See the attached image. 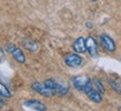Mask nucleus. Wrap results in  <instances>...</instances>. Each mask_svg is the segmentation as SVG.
Masks as SVG:
<instances>
[{
	"mask_svg": "<svg viewBox=\"0 0 121 111\" xmlns=\"http://www.w3.org/2000/svg\"><path fill=\"white\" fill-rule=\"evenodd\" d=\"M72 83H73L74 88L79 90V91H83L84 93L88 91L89 89L92 88V82L91 79L87 76H78L72 79Z\"/></svg>",
	"mask_w": 121,
	"mask_h": 111,
	"instance_id": "obj_1",
	"label": "nucleus"
},
{
	"mask_svg": "<svg viewBox=\"0 0 121 111\" xmlns=\"http://www.w3.org/2000/svg\"><path fill=\"white\" fill-rule=\"evenodd\" d=\"M6 49H7V51L10 53L12 57H13V59L16 61H18L19 63H25L26 61V57L23 55V52L21 51V49L15 46L13 43H8L6 46Z\"/></svg>",
	"mask_w": 121,
	"mask_h": 111,
	"instance_id": "obj_2",
	"label": "nucleus"
},
{
	"mask_svg": "<svg viewBox=\"0 0 121 111\" xmlns=\"http://www.w3.org/2000/svg\"><path fill=\"white\" fill-rule=\"evenodd\" d=\"M32 89L36 91V92L40 93L41 96L43 97H53L55 94H57V93L52 90V89H50L48 85H46V83L44 82H33L32 83Z\"/></svg>",
	"mask_w": 121,
	"mask_h": 111,
	"instance_id": "obj_3",
	"label": "nucleus"
},
{
	"mask_svg": "<svg viewBox=\"0 0 121 111\" xmlns=\"http://www.w3.org/2000/svg\"><path fill=\"white\" fill-rule=\"evenodd\" d=\"M65 62L68 67L71 68H77L82 64V58L77 53H69L65 57Z\"/></svg>",
	"mask_w": 121,
	"mask_h": 111,
	"instance_id": "obj_4",
	"label": "nucleus"
},
{
	"mask_svg": "<svg viewBox=\"0 0 121 111\" xmlns=\"http://www.w3.org/2000/svg\"><path fill=\"white\" fill-rule=\"evenodd\" d=\"M100 43L103 47L104 50L108 52H113L116 50V43L112 40V38H110L108 34H101L100 36Z\"/></svg>",
	"mask_w": 121,
	"mask_h": 111,
	"instance_id": "obj_5",
	"label": "nucleus"
},
{
	"mask_svg": "<svg viewBox=\"0 0 121 111\" xmlns=\"http://www.w3.org/2000/svg\"><path fill=\"white\" fill-rule=\"evenodd\" d=\"M86 47H87V51L91 57L93 58L98 57V47H97V41L95 40V38L89 36L86 39Z\"/></svg>",
	"mask_w": 121,
	"mask_h": 111,
	"instance_id": "obj_6",
	"label": "nucleus"
},
{
	"mask_svg": "<svg viewBox=\"0 0 121 111\" xmlns=\"http://www.w3.org/2000/svg\"><path fill=\"white\" fill-rule=\"evenodd\" d=\"M23 106H25L26 108H29V109H31V110H36V111L47 110L46 106H44L42 102L37 101V100H28V101H26V102L23 103Z\"/></svg>",
	"mask_w": 121,
	"mask_h": 111,
	"instance_id": "obj_7",
	"label": "nucleus"
},
{
	"mask_svg": "<svg viewBox=\"0 0 121 111\" xmlns=\"http://www.w3.org/2000/svg\"><path fill=\"white\" fill-rule=\"evenodd\" d=\"M72 48L77 53H83L87 51V47H86V39L82 37H79L77 40L73 42Z\"/></svg>",
	"mask_w": 121,
	"mask_h": 111,
	"instance_id": "obj_8",
	"label": "nucleus"
},
{
	"mask_svg": "<svg viewBox=\"0 0 121 111\" xmlns=\"http://www.w3.org/2000/svg\"><path fill=\"white\" fill-rule=\"evenodd\" d=\"M86 94L88 96V98L91 101H93V102H95V103H99V102H101L102 101V96H101V92H99L98 90H95V89L91 88L89 89L88 91L86 92Z\"/></svg>",
	"mask_w": 121,
	"mask_h": 111,
	"instance_id": "obj_9",
	"label": "nucleus"
},
{
	"mask_svg": "<svg viewBox=\"0 0 121 111\" xmlns=\"http://www.w3.org/2000/svg\"><path fill=\"white\" fill-rule=\"evenodd\" d=\"M23 47L27 49H29L30 51H37L38 49H39V46H38V43H36L35 41H31V40H23Z\"/></svg>",
	"mask_w": 121,
	"mask_h": 111,
	"instance_id": "obj_10",
	"label": "nucleus"
},
{
	"mask_svg": "<svg viewBox=\"0 0 121 111\" xmlns=\"http://www.w3.org/2000/svg\"><path fill=\"white\" fill-rule=\"evenodd\" d=\"M109 85L112 87V89H113L116 92L121 93V82H120V81H118V80H112V79H110V80H109Z\"/></svg>",
	"mask_w": 121,
	"mask_h": 111,
	"instance_id": "obj_11",
	"label": "nucleus"
},
{
	"mask_svg": "<svg viewBox=\"0 0 121 111\" xmlns=\"http://www.w3.org/2000/svg\"><path fill=\"white\" fill-rule=\"evenodd\" d=\"M0 96H2L4 98H10L11 97V93L9 91V89L4 85H2L1 82H0Z\"/></svg>",
	"mask_w": 121,
	"mask_h": 111,
	"instance_id": "obj_12",
	"label": "nucleus"
},
{
	"mask_svg": "<svg viewBox=\"0 0 121 111\" xmlns=\"http://www.w3.org/2000/svg\"><path fill=\"white\" fill-rule=\"evenodd\" d=\"M95 87H97V90H98L99 92L104 93V87L102 85V83H101V81H100V80L95 79Z\"/></svg>",
	"mask_w": 121,
	"mask_h": 111,
	"instance_id": "obj_13",
	"label": "nucleus"
},
{
	"mask_svg": "<svg viewBox=\"0 0 121 111\" xmlns=\"http://www.w3.org/2000/svg\"><path fill=\"white\" fill-rule=\"evenodd\" d=\"M2 98H4V97L0 96V108H1V107H2V106L4 104V100L2 99Z\"/></svg>",
	"mask_w": 121,
	"mask_h": 111,
	"instance_id": "obj_14",
	"label": "nucleus"
},
{
	"mask_svg": "<svg viewBox=\"0 0 121 111\" xmlns=\"http://www.w3.org/2000/svg\"><path fill=\"white\" fill-rule=\"evenodd\" d=\"M91 1H92V2H95V1H97V0H91Z\"/></svg>",
	"mask_w": 121,
	"mask_h": 111,
	"instance_id": "obj_15",
	"label": "nucleus"
}]
</instances>
